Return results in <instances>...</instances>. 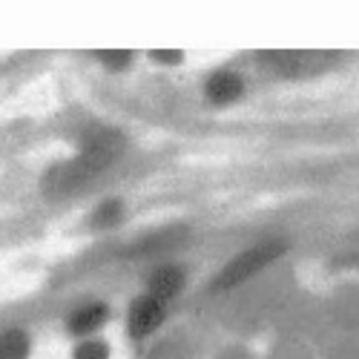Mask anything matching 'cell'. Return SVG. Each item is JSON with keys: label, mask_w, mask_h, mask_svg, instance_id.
<instances>
[{"label": "cell", "mask_w": 359, "mask_h": 359, "mask_svg": "<svg viewBox=\"0 0 359 359\" xmlns=\"http://www.w3.org/2000/svg\"><path fill=\"white\" fill-rule=\"evenodd\" d=\"M118 153H121V135L101 133L93 144L83 149V156H78L75 161H69L61 170H55L52 178H49V184L57 187V190H72L81 182H86V178H93L98 170H104Z\"/></svg>", "instance_id": "cell-1"}, {"label": "cell", "mask_w": 359, "mask_h": 359, "mask_svg": "<svg viewBox=\"0 0 359 359\" xmlns=\"http://www.w3.org/2000/svg\"><path fill=\"white\" fill-rule=\"evenodd\" d=\"M285 253V245L282 242H262L245 253H238L230 264H224V271L216 276L213 287H233L238 282H245L248 276H253L256 271H262L264 264H271L273 259H279Z\"/></svg>", "instance_id": "cell-2"}, {"label": "cell", "mask_w": 359, "mask_h": 359, "mask_svg": "<svg viewBox=\"0 0 359 359\" xmlns=\"http://www.w3.org/2000/svg\"><path fill=\"white\" fill-rule=\"evenodd\" d=\"M161 319H164V302H161V299L141 296V299H135V302H133L127 322H130V331L135 337H147V334H153L156 327L161 325Z\"/></svg>", "instance_id": "cell-3"}, {"label": "cell", "mask_w": 359, "mask_h": 359, "mask_svg": "<svg viewBox=\"0 0 359 359\" xmlns=\"http://www.w3.org/2000/svg\"><path fill=\"white\" fill-rule=\"evenodd\" d=\"M242 95V78L233 72H216L210 81H207V98L216 104H230Z\"/></svg>", "instance_id": "cell-4"}, {"label": "cell", "mask_w": 359, "mask_h": 359, "mask_svg": "<svg viewBox=\"0 0 359 359\" xmlns=\"http://www.w3.org/2000/svg\"><path fill=\"white\" fill-rule=\"evenodd\" d=\"M182 285H184V273L178 271V267H161V271L149 276V296H156L164 302V299L182 290Z\"/></svg>", "instance_id": "cell-5"}, {"label": "cell", "mask_w": 359, "mask_h": 359, "mask_svg": "<svg viewBox=\"0 0 359 359\" xmlns=\"http://www.w3.org/2000/svg\"><path fill=\"white\" fill-rule=\"evenodd\" d=\"M107 319V308L104 305H86V308H78L69 319V331L72 334H93L95 327H101Z\"/></svg>", "instance_id": "cell-6"}, {"label": "cell", "mask_w": 359, "mask_h": 359, "mask_svg": "<svg viewBox=\"0 0 359 359\" xmlns=\"http://www.w3.org/2000/svg\"><path fill=\"white\" fill-rule=\"evenodd\" d=\"M29 342L20 331H9L0 337V359H26Z\"/></svg>", "instance_id": "cell-7"}, {"label": "cell", "mask_w": 359, "mask_h": 359, "mask_svg": "<svg viewBox=\"0 0 359 359\" xmlns=\"http://www.w3.org/2000/svg\"><path fill=\"white\" fill-rule=\"evenodd\" d=\"M118 219H121V201H107L95 213V224H115Z\"/></svg>", "instance_id": "cell-8"}, {"label": "cell", "mask_w": 359, "mask_h": 359, "mask_svg": "<svg viewBox=\"0 0 359 359\" xmlns=\"http://www.w3.org/2000/svg\"><path fill=\"white\" fill-rule=\"evenodd\" d=\"M75 359H107V348L101 342H83L75 351Z\"/></svg>", "instance_id": "cell-9"}, {"label": "cell", "mask_w": 359, "mask_h": 359, "mask_svg": "<svg viewBox=\"0 0 359 359\" xmlns=\"http://www.w3.org/2000/svg\"><path fill=\"white\" fill-rule=\"evenodd\" d=\"M130 61V52H104V64L109 67H124Z\"/></svg>", "instance_id": "cell-10"}, {"label": "cell", "mask_w": 359, "mask_h": 359, "mask_svg": "<svg viewBox=\"0 0 359 359\" xmlns=\"http://www.w3.org/2000/svg\"><path fill=\"white\" fill-rule=\"evenodd\" d=\"M156 57H161V61H178L182 55L178 52H156Z\"/></svg>", "instance_id": "cell-11"}]
</instances>
